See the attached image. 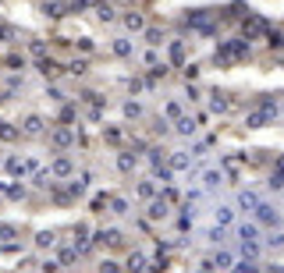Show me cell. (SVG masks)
<instances>
[{"instance_id":"obj_23","label":"cell","mask_w":284,"mask_h":273,"mask_svg":"<svg viewBox=\"0 0 284 273\" xmlns=\"http://www.w3.org/2000/svg\"><path fill=\"white\" fill-rule=\"evenodd\" d=\"M110 209H114V213H125L128 206H125V199H117V195H114V199H110Z\"/></svg>"},{"instance_id":"obj_32","label":"cell","mask_w":284,"mask_h":273,"mask_svg":"<svg viewBox=\"0 0 284 273\" xmlns=\"http://www.w3.org/2000/svg\"><path fill=\"white\" fill-rule=\"evenodd\" d=\"M281 273H284V270H281Z\"/></svg>"},{"instance_id":"obj_16","label":"cell","mask_w":284,"mask_h":273,"mask_svg":"<svg viewBox=\"0 0 284 273\" xmlns=\"http://www.w3.org/2000/svg\"><path fill=\"white\" fill-rule=\"evenodd\" d=\"M114 53H117V57H128V53H131V43L117 39V43H114Z\"/></svg>"},{"instance_id":"obj_3","label":"cell","mask_w":284,"mask_h":273,"mask_svg":"<svg viewBox=\"0 0 284 273\" xmlns=\"http://www.w3.org/2000/svg\"><path fill=\"white\" fill-rule=\"evenodd\" d=\"M256 217H259V223H270V227H277V209L274 206H266V202H259V209H256Z\"/></svg>"},{"instance_id":"obj_17","label":"cell","mask_w":284,"mask_h":273,"mask_svg":"<svg viewBox=\"0 0 284 273\" xmlns=\"http://www.w3.org/2000/svg\"><path fill=\"white\" fill-rule=\"evenodd\" d=\"M7 171H11V174H25V163H22L18 156H11V160H7Z\"/></svg>"},{"instance_id":"obj_12","label":"cell","mask_w":284,"mask_h":273,"mask_svg":"<svg viewBox=\"0 0 284 273\" xmlns=\"http://www.w3.org/2000/svg\"><path fill=\"white\" fill-rule=\"evenodd\" d=\"M68 142H71V131H64V128H61V131H53V146H57V149H64Z\"/></svg>"},{"instance_id":"obj_25","label":"cell","mask_w":284,"mask_h":273,"mask_svg":"<svg viewBox=\"0 0 284 273\" xmlns=\"http://www.w3.org/2000/svg\"><path fill=\"white\" fill-rule=\"evenodd\" d=\"M75 255H78V248H64L61 252V263H75Z\"/></svg>"},{"instance_id":"obj_8","label":"cell","mask_w":284,"mask_h":273,"mask_svg":"<svg viewBox=\"0 0 284 273\" xmlns=\"http://www.w3.org/2000/svg\"><path fill=\"white\" fill-rule=\"evenodd\" d=\"M149 217H153V220H160V217H167V202H163V199H156L153 206H149Z\"/></svg>"},{"instance_id":"obj_15","label":"cell","mask_w":284,"mask_h":273,"mask_svg":"<svg viewBox=\"0 0 284 273\" xmlns=\"http://www.w3.org/2000/svg\"><path fill=\"white\" fill-rule=\"evenodd\" d=\"M36 245H39V248H50V245H53V234H50V231H39V234H36Z\"/></svg>"},{"instance_id":"obj_26","label":"cell","mask_w":284,"mask_h":273,"mask_svg":"<svg viewBox=\"0 0 284 273\" xmlns=\"http://www.w3.org/2000/svg\"><path fill=\"white\" fill-rule=\"evenodd\" d=\"M217 266H220V270H228V266H231V255H228V252H220V255H217Z\"/></svg>"},{"instance_id":"obj_7","label":"cell","mask_w":284,"mask_h":273,"mask_svg":"<svg viewBox=\"0 0 284 273\" xmlns=\"http://www.w3.org/2000/svg\"><path fill=\"white\" fill-rule=\"evenodd\" d=\"M128 270H131V273H146V255H139V252H135V255L128 259Z\"/></svg>"},{"instance_id":"obj_11","label":"cell","mask_w":284,"mask_h":273,"mask_svg":"<svg viewBox=\"0 0 284 273\" xmlns=\"http://www.w3.org/2000/svg\"><path fill=\"white\" fill-rule=\"evenodd\" d=\"M0 139H4V142H11V139H18V128H11L7 121H0Z\"/></svg>"},{"instance_id":"obj_13","label":"cell","mask_w":284,"mask_h":273,"mask_svg":"<svg viewBox=\"0 0 284 273\" xmlns=\"http://www.w3.org/2000/svg\"><path fill=\"white\" fill-rule=\"evenodd\" d=\"M171 60H174V64L185 60V47H181V43H171Z\"/></svg>"},{"instance_id":"obj_2","label":"cell","mask_w":284,"mask_h":273,"mask_svg":"<svg viewBox=\"0 0 284 273\" xmlns=\"http://www.w3.org/2000/svg\"><path fill=\"white\" fill-rule=\"evenodd\" d=\"M245 53H249V43H245V39H228V43L217 50V60H220V64H231V60L245 57Z\"/></svg>"},{"instance_id":"obj_1","label":"cell","mask_w":284,"mask_h":273,"mask_svg":"<svg viewBox=\"0 0 284 273\" xmlns=\"http://www.w3.org/2000/svg\"><path fill=\"white\" fill-rule=\"evenodd\" d=\"M274 110H277V103H274V99H263L259 110H252V114L245 117V124H249V128H266V124L274 121Z\"/></svg>"},{"instance_id":"obj_19","label":"cell","mask_w":284,"mask_h":273,"mask_svg":"<svg viewBox=\"0 0 284 273\" xmlns=\"http://www.w3.org/2000/svg\"><path fill=\"white\" fill-rule=\"evenodd\" d=\"M238 234H242V241H256V227H252V223H245Z\"/></svg>"},{"instance_id":"obj_21","label":"cell","mask_w":284,"mask_h":273,"mask_svg":"<svg viewBox=\"0 0 284 273\" xmlns=\"http://www.w3.org/2000/svg\"><path fill=\"white\" fill-rule=\"evenodd\" d=\"M220 181H224V177H220L217 171H210V174H206V188H217V185H220Z\"/></svg>"},{"instance_id":"obj_20","label":"cell","mask_w":284,"mask_h":273,"mask_svg":"<svg viewBox=\"0 0 284 273\" xmlns=\"http://www.w3.org/2000/svg\"><path fill=\"white\" fill-rule=\"evenodd\" d=\"M125 25L128 28H142V18H139V14H125Z\"/></svg>"},{"instance_id":"obj_9","label":"cell","mask_w":284,"mask_h":273,"mask_svg":"<svg viewBox=\"0 0 284 273\" xmlns=\"http://www.w3.org/2000/svg\"><path fill=\"white\" fill-rule=\"evenodd\" d=\"M263 28H266V25H263V18H249V22H245V32H249V36H259Z\"/></svg>"},{"instance_id":"obj_18","label":"cell","mask_w":284,"mask_h":273,"mask_svg":"<svg viewBox=\"0 0 284 273\" xmlns=\"http://www.w3.org/2000/svg\"><path fill=\"white\" fill-rule=\"evenodd\" d=\"M117 167H121V171H131V167H135V156H131V153H121V160H117Z\"/></svg>"},{"instance_id":"obj_14","label":"cell","mask_w":284,"mask_h":273,"mask_svg":"<svg viewBox=\"0 0 284 273\" xmlns=\"http://www.w3.org/2000/svg\"><path fill=\"white\" fill-rule=\"evenodd\" d=\"M178 131H181V135H192V131H196V124H192V117H178Z\"/></svg>"},{"instance_id":"obj_10","label":"cell","mask_w":284,"mask_h":273,"mask_svg":"<svg viewBox=\"0 0 284 273\" xmlns=\"http://www.w3.org/2000/svg\"><path fill=\"white\" fill-rule=\"evenodd\" d=\"M43 131V117H28L25 121V135H39Z\"/></svg>"},{"instance_id":"obj_30","label":"cell","mask_w":284,"mask_h":273,"mask_svg":"<svg viewBox=\"0 0 284 273\" xmlns=\"http://www.w3.org/2000/svg\"><path fill=\"white\" fill-rule=\"evenodd\" d=\"M100 273H121V270H117V263H103V266H100Z\"/></svg>"},{"instance_id":"obj_4","label":"cell","mask_w":284,"mask_h":273,"mask_svg":"<svg viewBox=\"0 0 284 273\" xmlns=\"http://www.w3.org/2000/svg\"><path fill=\"white\" fill-rule=\"evenodd\" d=\"M50 174H53V177H68V174H71V160H68V156H57V160L50 163Z\"/></svg>"},{"instance_id":"obj_28","label":"cell","mask_w":284,"mask_h":273,"mask_svg":"<svg viewBox=\"0 0 284 273\" xmlns=\"http://www.w3.org/2000/svg\"><path fill=\"white\" fill-rule=\"evenodd\" d=\"M146 39H149V43H163V36H160V28H149V32H146Z\"/></svg>"},{"instance_id":"obj_29","label":"cell","mask_w":284,"mask_h":273,"mask_svg":"<svg viewBox=\"0 0 284 273\" xmlns=\"http://www.w3.org/2000/svg\"><path fill=\"white\" fill-rule=\"evenodd\" d=\"M139 195H142V199H149V195H153V185H149V181H142V185H139Z\"/></svg>"},{"instance_id":"obj_5","label":"cell","mask_w":284,"mask_h":273,"mask_svg":"<svg viewBox=\"0 0 284 273\" xmlns=\"http://www.w3.org/2000/svg\"><path fill=\"white\" fill-rule=\"evenodd\" d=\"M238 202H242L245 209H259V195L256 192H242V195H238Z\"/></svg>"},{"instance_id":"obj_24","label":"cell","mask_w":284,"mask_h":273,"mask_svg":"<svg viewBox=\"0 0 284 273\" xmlns=\"http://www.w3.org/2000/svg\"><path fill=\"white\" fill-rule=\"evenodd\" d=\"M217 223H220V227L231 223V209H217Z\"/></svg>"},{"instance_id":"obj_27","label":"cell","mask_w":284,"mask_h":273,"mask_svg":"<svg viewBox=\"0 0 284 273\" xmlns=\"http://www.w3.org/2000/svg\"><path fill=\"white\" fill-rule=\"evenodd\" d=\"M47 14H50V18H61L64 11H61V4H47Z\"/></svg>"},{"instance_id":"obj_6","label":"cell","mask_w":284,"mask_h":273,"mask_svg":"<svg viewBox=\"0 0 284 273\" xmlns=\"http://www.w3.org/2000/svg\"><path fill=\"white\" fill-rule=\"evenodd\" d=\"M185 167H192L188 153H174V156H171V171H185Z\"/></svg>"},{"instance_id":"obj_31","label":"cell","mask_w":284,"mask_h":273,"mask_svg":"<svg viewBox=\"0 0 284 273\" xmlns=\"http://www.w3.org/2000/svg\"><path fill=\"white\" fill-rule=\"evenodd\" d=\"M199 273H210V270H199Z\"/></svg>"},{"instance_id":"obj_22","label":"cell","mask_w":284,"mask_h":273,"mask_svg":"<svg viewBox=\"0 0 284 273\" xmlns=\"http://www.w3.org/2000/svg\"><path fill=\"white\" fill-rule=\"evenodd\" d=\"M242 248H245V255H256L259 252V241H242Z\"/></svg>"}]
</instances>
